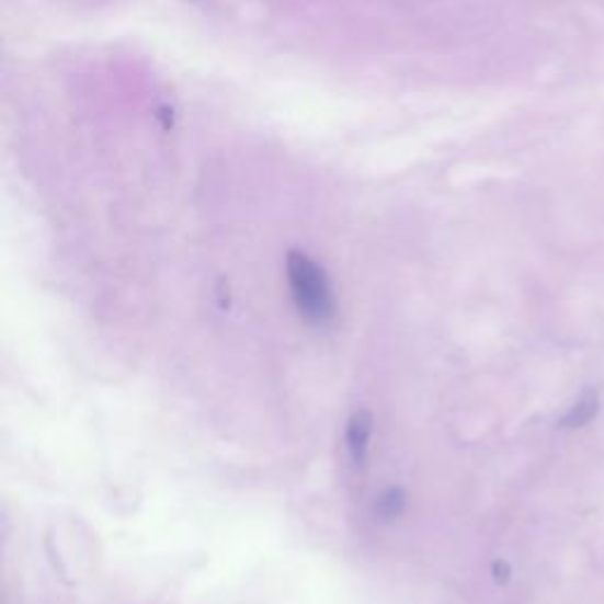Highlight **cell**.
Returning a JSON list of instances; mask_svg holds the SVG:
<instances>
[{
	"mask_svg": "<svg viewBox=\"0 0 604 604\" xmlns=\"http://www.w3.org/2000/svg\"><path fill=\"white\" fill-rule=\"evenodd\" d=\"M286 276L290 298L300 317L317 329H327L335 319V298L329 274L319 262L303 251L286 255Z\"/></svg>",
	"mask_w": 604,
	"mask_h": 604,
	"instance_id": "obj_1",
	"label": "cell"
},
{
	"mask_svg": "<svg viewBox=\"0 0 604 604\" xmlns=\"http://www.w3.org/2000/svg\"><path fill=\"white\" fill-rule=\"evenodd\" d=\"M371 435H374V415L366 409L354 411L347 421L345 428V444H347V454L352 466L362 470L366 466L368 458V444H371Z\"/></svg>",
	"mask_w": 604,
	"mask_h": 604,
	"instance_id": "obj_2",
	"label": "cell"
},
{
	"mask_svg": "<svg viewBox=\"0 0 604 604\" xmlns=\"http://www.w3.org/2000/svg\"><path fill=\"white\" fill-rule=\"evenodd\" d=\"M597 409H600V401H597V392L588 390L581 395V399L577 401L574 407L569 409V413L562 418V428H583L593 421V418L597 415Z\"/></svg>",
	"mask_w": 604,
	"mask_h": 604,
	"instance_id": "obj_3",
	"label": "cell"
},
{
	"mask_svg": "<svg viewBox=\"0 0 604 604\" xmlns=\"http://www.w3.org/2000/svg\"><path fill=\"white\" fill-rule=\"evenodd\" d=\"M404 508H407V491L401 487L385 489L376 499V515L383 522H392V520L401 517Z\"/></svg>",
	"mask_w": 604,
	"mask_h": 604,
	"instance_id": "obj_4",
	"label": "cell"
}]
</instances>
